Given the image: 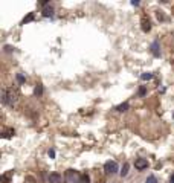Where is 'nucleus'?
Segmentation results:
<instances>
[{"label":"nucleus","instance_id":"obj_19","mask_svg":"<svg viewBox=\"0 0 174 183\" xmlns=\"http://www.w3.org/2000/svg\"><path fill=\"white\" fill-rule=\"evenodd\" d=\"M47 154H49V157H51V159H55V150H49Z\"/></svg>","mask_w":174,"mask_h":183},{"label":"nucleus","instance_id":"obj_24","mask_svg":"<svg viewBox=\"0 0 174 183\" xmlns=\"http://www.w3.org/2000/svg\"><path fill=\"white\" fill-rule=\"evenodd\" d=\"M132 5H133V6H139V2H138V0H132Z\"/></svg>","mask_w":174,"mask_h":183},{"label":"nucleus","instance_id":"obj_13","mask_svg":"<svg viewBox=\"0 0 174 183\" xmlns=\"http://www.w3.org/2000/svg\"><path fill=\"white\" fill-rule=\"evenodd\" d=\"M32 20H34V12H31V14L26 15V17H25L23 20H21V25H26L28 21H32Z\"/></svg>","mask_w":174,"mask_h":183},{"label":"nucleus","instance_id":"obj_20","mask_svg":"<svg viewBox=\"0 0 174 183\" xmlns=\"http://www.w3.org/2000/svg\"><path fill=\"white\" fill-rule=\"evenodd\" d=\"M145 93H147V89H145V87H140V89H139V95L144 96Z\"/></svg>","mask_w":174,"mask_h":183},{"label":"nucleus","instance_id":"obj_25","mask_svg":"<svg viewBox=\"0 0 174 183\" xmlns=\"http://www.w3.org/2000/svg\"><path fill=\"white\" fill-rule=\"evenodd\" d=\"M170 183H174V174L171 175V179H170Z\"/></svg>","mask_w":174,"mask_h":183},{"label":"nucleus","instance_id":"obj_17","mask_svg":"<svg viewBox=\"0 0 174 183\" xmlns=\"http://www.w3.org/2000/svg\"><path fill=\"white\" fill-rule=\"evenodd\" d=\"M145 183H157V179H156L153 174H150V175H148V179L145 180Z\"/></svg>","mask_w":174,"mask_h":183},{"label":"nucleus","instance_id":"obj_1","mask_svg":"<svg viewBox=\"0 0 174 183\" xmlns=\"http://www.w3.org/2000/svg\"><path fill=\"white\" fill-rule=\"evenodd\" d=\"M81 174L75 169H67L64 174V183H79Z\"/></svg>","mask_w":174,"mask_h":183},{"label":"nucleus","instance_id":"obj_12","mask_svg":"<svg viewBox=\"0 0 174 183\" xmlns=\"http://www.w3.org/2000/svg\"><path fill=\"white\" fill-rule=\"evenodd\" d=\"M2 102L8 105V89H2Z\"/></svg>","mask_w":174,"mask_h":183},{"label":"nucleus","instance_id":"obj_26","mask_svg":"<svg viewBox=\"0 0 174 183\" xmlns=\"http://www.w3.org/2000/svg\"><path fill=\"white\" fill-rule=\"evenodd\" d=\"M173 119H174V113H173Z\"/></svg>","mask_w":174,"mask_h":183},{"label":"nucleus","instance_id":"obj_14","mask_svg":"<svg viewBox=\"0 0 174 183\" xmlns=\"http://www.w3.org/2000/svg\"><path fill=\"white\" fill-rule=\"evenodd\" d=\"M79 183H90V177L87 175L86 173H83V174H81V180H79Z\"/></svg>","mask_w":174,"mask_h":183},{"label":"nucleus","instance_id":"obj_23","mask_svg":"<svg viewBox=\"0 0 174 183\" xmlns=\"http://www.w3.org/2000/svg\"><path fill=\"white\" fill-rule=\"evenodd\" d=\"M2 180H3V183H8V182H9V177H8V175H3Z\"/></svg>","mask_w":174,"mask_h":183},{"label":"nucleus","instance_id":"obj_4","mask_svg":"<svg viewBox=\"0 0 174 183\" xmlns=\"http://www.w3.org/2000/svg\"><path fill=\"white\" fill-rule=\"evenodd\" d=\"M140 29H142L144 32H150L151 31V21H150V18L147 17V15H144V17L140 18Z\"/></svg>","mask_w":174,"mask_h":183},{"label":"nucleus","instance_id":"obj_16","mask_svg":"<svg viewBox=\"0 0 174 183\" xmlns=\"http://www.w3.org/2000/svg\"><path fill=\"white\" fill-rule=\"evenodd\" d=\"M128 174V163H124L122 169H121V177H125Z\"/></svg>","mask_w":174,"mask_h":183},{"label":"nucleus","instance_id":"obj_10","mask_svg":"<svg viewBox=\"0 0 174 183\" xmlns=\"http://www.w3.org/2000/svg\"><path fill=\"white\" fill-rule=\"evenodd\" d=\"M34 95H35V96H41V95H43V85H41V84H37V85H35Z\"/></svg>","mask_w":174,"mask_h":183},{"label":"nucleus","instance_id":"obj_2","mask_svg":"<svg viewBox=\"0 0 174 183\" xmlns=\"http://www.w3.org/2000/svg\"><path fill=\"white\" fill-rule=\"evenodd\" d=\"M118 169H119V166H118V163L115 162V160H108V162L104 163V171H105V174H116Z\"/></svg>","mask_w":174,"mask_h":183},{"label":"nucleus","instance_id":"obj_22","mask_svg":"<svg viewBox=\"0 0 174 183\" xmlns=\"http://www.w3.org/2000/svg\"><path fill=\"white\" fill-rule=\"evenodd\" d=\"M5 51H6V52H12L14 47H12V46H5Z\"/></svg>","mask_w":174,"mask_h":183},{"label":"nucleus","instance_id":"obj_15","mask_svg":"<svg viewBox=\"0 0 174 183\" xmlns=\"http://www.w3.org/2000/svg\"><path fill=\"white\" fill-rule=\"evenodd\" d=\"M140 79H142V81H148V79H153V73H142V75H140Z\"/></svg>","mask_w":174,"mask_h":183},{"label":"nucleus","instance_id":"obj_7","mask_svg":"<svg viewBox=\"0 0 174 183\" xmlns=\"http://www.w3.org/2000/svg\"><path fill=\"white\" fill-rule=\"evenodd\" d=\"M150 51H151V53L157 58V57H160V47H159V41L157 40H154L153 43H151V46H150Z\"/></svg>","mask_w":174,"mask_h":183},{"label":"nucleus","instance_id":"obj_8","mask_svg":"<svg viewBox=\"0 0 174 183\" xmlns=\"http://www.w3.org/2000/svg\"><path fill=\"white\" fill-rule=\"evenodd\" d=\"M41 14L45 15V17H52V15H53V8L47 5V6L43 8V12H41Z\"/></svg>","mask_w":174,"mask_h":183},{"label":"nucleus","instance_id":"obj_3","mask_svg":"<svg viewBox=\"0 0 174 183\" xmlns=\"http://www.w3.org/2000/svg\"><path fill=\"white\" fill-rule=\"evenodd\" d=\"M134 168L138 169V171H142V169H145V168H148V160L147 159H136L134 160Z\"/></svg>","mask_w":174,"mask_h":183},{"label":"nucleus","instance_id":"obj_21","mask_svg":"<svg viewBox=\"0 0 174 183\" xmlns=\"http://www.w3.org/2000/svg\"><path fill=\"white\" fill-rule=\"evenodd\" d=\"M157 18H159V20H162V21H164V20H165V15H164V14H162V12H160V11H159V12H157Z\"/></svg>","mask_w":174,"mask_h":183},{"label":"nucleus","instance_id":"obj_5","mask_svg":"<svg viewBox=\"0 0 174 183\" xmlns=\"http://www.w3.org/2000/svg\"><path fill=\"white\" fill-rule=\"evenodd\" d=\"M17 101H18L17 92H14L12 89H8V105H14Z\"/></svg>","mask_w":174,"mask_h":183},{"label":"nucleus","instance_id":"obj_6","mask_svg":"<svg viewBox=\"0 0 174 183\" xmlns=\"http://www.w3.org/2000/svg\"><path fill=\"white\" fill-rule=\"evenodd\" d=\"M61 182H63V177L58 173H51L47 175V183H61Z\"/></svg>","mask_w":174,"mask_h":183},{"label":"nucleus","instance_id":"obj_9","mask_svg":"<svg viewBox=\"0 0 174 183\" xmlns=\"http://www.w3.org/2000/svg\"><path fill=\"white\" fill-rule=\"evenodd\" d=\"M116 111H127L128 110V102H122V104H119V105H116V109H115Z\"/></svg>","mask_w":174,"mask_h":183},{"label":"nucleus","instance_id":"obj_11","mask_svg":"<svg viewBox=\"0 0 174 183\" xmlns=\"http://www.w3.org/2000/svg\"><path fill=\"white\" fill-rule=\"evenodd\" d=\"M14 133H15V131H14V128H5L2 134H3V137H11Z\"/></svg>","mask_w":174,"mask_h":183},{"label":"nucleus","instance_id":"obj_18","mask_svg":"<svg viewBox=\"0 0 174 183\" xmlns=\"http://www.w3.org/2000/svg\"><path fill=\"white\" fill-rule=\"evenodd\" d=\"M17 81H18V84H25V81H26V78L23 76L21 73H17Z\"/></svg>","mask_w":174,"mask_h":183}]
</instances>
